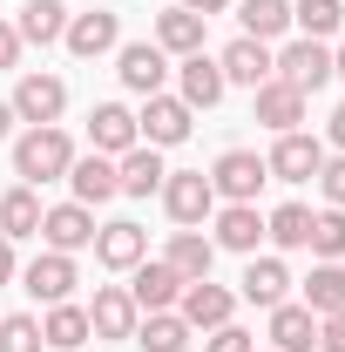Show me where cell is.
I'll list each match as a JSON object with an SVG mask.
<instances>
[{
	"mask_svg": "<svg viewBox=\"0 0 345 352\" xmlns=\"http://www.w3.org/2000/svg\"><path fill=\"white\" fill-rule=\"evenodd\" d=\"M68 163H75V142L61 135V122L27 129L14 142V176H21V183H54V176H68Z\"/></svg>",
	"mask_w": 345,
	"mask_h": 352,
	"instance_id": "6da1fadb",
	"label": "cell"
},
{
	"mask_svg": "<svg viewBox=\"0 0 345 352\" xmlns=\"http://www.w3.org/2000/svg\"><path fill=\"white\" fill-rule=\"evenodd\" d=\"M271 82L298 88V95H318V88L332 82V47L311 41V34H298L285 54H271Z\"/></svg>",
	"mask_w": 345,
	"mask_h": 352,
	"instance_id": "7a4b0ae2",
	"label": "cell"
},
{
	"mask_svg": "<svg viewBox=\"0 0 345 352\" xmlns=\"http://www.w3.org/2000/svg\"><path fill=\"white\" fill-rule=\"evenodd\" d=\"M7 109H14V122L47 129V122H61V109H68V82H61V75H21Z\"/></svg>",
	"mask_w": 345,
	"mask_h": 352,
	"instance_id": "3957f363",
	"label": "cell"
},
{
	"mask_svg": "<svg viewBox=\"0 0 345 352\" xmlns=\"http://www.w3.org/2000/svg\"><path fill=\"white\" fill-rule=\"evenodd\" d=\"M271 183V170H264L258 149H223L210 170V190L216 197H230V204H258V190Z\"/></svg>",
	"mask_w": 345,
	"mask_h": 352,
	"instance_id": "277c9868",
	"label": "cell"
},
{
	"mask_svg": "<svg viewBox=\"0 0 345 352\" xmlns=\"http://www.w3.org/2000/svg\"><path fill=\"white\" fill-rule=\"evenodd\" d=\"M190 116H197V109H183L176 95H142L135 135H142L149 149H176V142H190Z\"/></svg>",
	"mask_w": 345,
	"mask_h": 352,
	"instance_id": "5b68a950",
	"label": "cell"
},
{
	"mask_svg": "<svg viewBox=\"0 0 345 352\" xmlns=\"http://www.w3.org/2000/svg\"><path fill=\"white\" fill-rule=\"evenodd\" d=\"M163 210H170L183 230H197V223L216 210V190H210V176L203 170H176V176H163Z\"/></svg>",
	"mask_w": 345,
	"mask_h": 352,
	"instance_id": "8992f818",
	"label": "cell"
},
{
	"mask_svg": "<svg viewBox=\"0 0 345 352\" xmlns=\"http://www.w3.org/2000/svg\"><path fill=\"white\" fill-rule=\"evenodd\" d=\"M115 75H122L129 95H163V82H170V54H163L156 41H122V47H115Z\"/></svg>",
	"mask_w": 345,
	"mask_h": 352,
	"instance_id": "52a82bcc",
	"label": "cell"
},
{
	"mask_svg": "<svg viewBox=\"0 0 345 352\" xmlns=\"http://www.w3.org/2000/svg\"><path fill=\"white\" fill-rule=\"evenodd\" d=\"M230 311H237V292H223V285H210V278L183 285V298H176V318H183L190 332H216V325H230Z\"/></svg>",
	"mask_w": 345,
	"mask_h": 352,
	"instance_id": "ba28073f",
	"label": "cell"
},
{
	"mask_svg": "<svg viewBox=\"0 0 345 352\" xmlns=\"http://www.w3.org/2000/svg\"><path fill=\"white\" fill-rule=\"evenodd\" d=\"M149 258V230L129 217L115 223H95V264H109V271H135V264Z\"/></svg>",
	"mask_w": 345,
	"mask_h": 352,
	"instance_id": "9c48e42d",
	"label": "cell"
},
{
	"mask_svg": "<svg viewBox=\"0 0 345 352\" xmlns=\"http://www.w3.org/2000/svg\"><path fill=\"white\" fill-rule=\"evenodd\" d=\"M264 170L285 176V183H311V176L325 170V142L304 135V129H291V135H278V149L264 156Z\"/></svg>",
	"mask_w": 345,
	"mask_h": 352,
	"instance_id": "30bf717a",
	"label": "cell"
},
{
	"mask_svg": "<svg viewBox=\"0 0 345 352\" xmlns=\"http://www.w3.org/2000/svg\"><path fill=\"white\" fill-rule=\"evenodd\" d=\"M41 237H47V251H88L95 244V210L88 204H54V210H41Z\"/></svg>",
	"mask_w": 345,
	"mask_h": 352,
	"instance_id": "8fae6325",
	"label": "cell"
},
{
	"mask_svg": "<svg viewBox=\"0 0 345 352\" xmlns=\"http://www.w3.org/2000/svg\"><path fill=\"white\" fill-rule=\"evenodd\" d=\"M88 142H95V156H129L142 135H135V116L122 102H95L88 109Z\"/></svg>",
	"mask_w": 345,
	"mask_h": 352,
	"instance_id": "7c38bea8",
	"label": "cell"
},
{
	"mask_svg": "<svg viewBox=\"0 0 345 352\" xmlns=\"http://www.w3.org/2000/svg\"><path fill=\"white\" fill-rule=\"evenodd\" d=\"M135 298H129V285H102L95 292V305H88V332L95 339H135Z\"/></svg>",
	"mask_w": 345,
	"mask_h": 352,
	"instance_id": "4fadbf2b",
	"label": "cell"
},
{
	"mask_svg": "<svg viewBox=\"0 0 345 352\" xmlns=\"http://www.w3.org/2000/svg\"><path fill=\"white\" fill-rule=\"evenodd\" d=\"M68 54H82V61H95V54H109V47H122V21L109 14V7H95V14H68Z\"/></svg>",
	"mask_w": 345,
	"mask_h": 352,
	"instance_id": "5bb4252c",
	"label": "cell"
},
{
	"mask_svg": "<svg viewBox=\"0 0 345 352\" xmlns=\"http://www.w3.org/2000/svg\"><path fill=\"white\" fill-rule=\"evenodd\" d=\"M223 68H216L210 54H183V68H176V102L183 109H216L223 102Z\"/></svg>",
	"mask_w": 345,
	"mask_h": 352,
	"instance_id": "9a60e30c",
	"label": "cell"
},
{
	"mask_svg": "<svg viewBox=\"0 0 345 352\" xmlns=\"http://www.w3.org/2000/svg\"><path fill=\"white\" fill-rule=\"evenodd\" d=\"M21 285H27V298H41V305H61V298L75 292V258H68V251H41V258L21 271Z\"/></svg>",
	"mask_w": 345,
	"mask_h": 352,
	"instance_id": "2e32d148",
	"label": "cell"
},
{
	"mask_svg": "<svg viewBox=\"0 0 345 352\" xmlns=\"http://www.w3.org/2000/svg\"><path fill=\"white\" fill-rule=\"evenodd\" d=\"M129 298H135V311H176V298H183V278H176L170 264L156 258H142L135 264V278H129Z\"/></svg>",
	"mask_w": 345,
	"mask_h": 352,
	"instance_id": "e0dca14e",
	"label": "cell"
},
{
	"mask_svg": "<svg viewBox=\"0 0 345 352\" xmlns=\"http://www.w3.org/2000/svg\"><path fill=\"white\" fill-rule=\"evenodd\" d=\"M258 237H264V217L258 204H223L216 210V251H237V258H258Z\"/></svg>",
	"mask_w": 345,
	"mask_h": 352,
	"instance_id": "ac0fdd59",
	"label": "cell"
},
{
	"mask_svg": "<svg viewBox=\"0 0 345 352\" xmlns=\"http://www.w3.org/2000/svg\"><path fill=\"white\" fill-rule=\"evenodd\" d=\"M68 183H75V204H88V210L109 204V197H122V183H115V156H95V149L68 163Z\"/></svg>",
	"mask_w": 345,
	"mask_h": 352,
	"instance_id": "d6986e66",
	"label": "cell"
},
{
	"mask_svg": "<svg viewBox=\"0 0 345 352\" xmlns=\"http://www.w3.org/2000/svg\"><path fill=\"white\" fill-rule=\"evenodd\" d=\"M216 68H223V82H237V88H264L271 82V47L251 41V34H237V41L216 54Z\"/></svg>",
	"mask_w": 345,
	"mask_h": 352,
	"instance_id": "ffe728a7",
	"label": "cell"
},
{
	"mask_svg": "<svg viewBox=\"0 0 345 352\" xmlns=\"http://www.w3.org/2000/svg\"><path fill=\"white\" fill-rule=\"evenodd\" d=\"M251 95H258V122L271 135H291L304 122V102H311V95H298V88H285V82H264V88H251Z\"/></svg>",
	"mask_w": 345,
	"mask_h": 352,
	"instance_id": "44dd1931",
	"label": "cell"
},
{
	"mask_svg": "<svg viewBox=\"0 0 345 352\" xmlns=\"http://www.w3.org/2000/svg\"><path fill=\"white\" fill-rule=\"evenodd\" d=\"M318 346V311H304V305H271V352H311Z\"/></svg>",
	"mask_w": 345,
	"mask_h": 352,
	"instance_id": "7402d4cb",
	"label": "cell"
},
{
	"mask_svg": "<svg viewBox=\"0 0 345 352\" xmlns=\"http://www.w3.org/2000/svg\"><path fill=\"white\" fill-rule=\"evenodd\" d=\"M163 149H149V142H135L129 156H122V163H115V183H122V197H156V190H163Z\"/></svg>",
	"mask_w": 345,
	"mask_h": 352,
	"instance_id": "603a6c76",
	"label": "cell"
},
{
	"mask_svg": "<svg viewBox=\"0 0 345 352\" xmlns=\"http://www.w3.org/2000/svg\"><path fill=\"white\" fill-rule=\"evenodd\" d=\"M163 264H170L183 285H197V278H210V264H216V244L203 237V230H176L170 237V251H163Z\"/></svg>",
	"mask_w": 345,
	"mask_h": 352,
	"instance_id": "cb8c5ba5",
	"label": "cell"
},
{
	"mask_svg": "<svg viewBox=\"0 0 345 352\" xmlns=\"http://www.w3.org/2000/svg\"><path fill=\"white\" fill-rule=\"evenodd\" d=\"M95 332H88V305H47V318H41V346H54V352H82Z\"/></svg>",
	"mask_w": 345,
	"mask_h": 352,
	"instance_id": "d4e9b609",
	"label": "cell"
},
{
	"mask_svg": "<svg viewBox=\"0 0 345 352\" xmlns=\"http://www.w3.org/2000/svg\"><path fill=\"white\" fill-rule=\"evenodd\" d=\"M0 237H7V244L41 237V197H34V183H21V190L0 197Z\"/></svg>",
	"mask_w": 345,
	"mask_h": 352,
	"instance_id": "484cf974",
	"label": "cell"
},
{
	"mask_svg": "<svg viewBox=\"0 0 345 352\" xmlns=\"http://www.w3.org/2000/svg\"><path fill=\"white\" fill-rule=\"evenodd\" d=\"M237 285H244V298H251V305L271 311V305H285V292H291V271H285L278 258H251Z\"/></svg>",
	"mask_w": 345,
	"mask_h": 352,
	"instance_id": "4316f807",
	"label": "cell"
},
{
	"mask_svg": "<svg viewBox=\"0 0 345 352\" xmlns=\"http://www.w3.org/2000/svg\"><path fill=\"white\" fill-rule=\"evenodd\" d=\"M156 47L163 54H203V14H190V7L156 14Z\"/></svg>",
	"mask_w": 345,
	"mask_h": 352,
	"instance_id": "83f0119b",
	"label": "cell"
},
{
	"mask_svg": "<svg viewBox=\"0 0 345 352\" xmlns=\"http://www.w3.org/2000/svg\"><path fill=\"white\" fill-rule=\"evenodd\" d=\"M14 34H21V41H34V47L61 41V34H68V7H61V0H27V7H21V21H14Z\"/></svg>",
	"mask_w": 345,
	"mask_h": 352,
	"instance_id": "f1b7e54d",
	"label": "cell"
},
{
	"mask_svg": "<svg viewBox=\"0 0 345 352\" xmlns=\"http://www.w3.org/2000/svg\"><path fill=\"white\" fill-rule=\"evenodd\" d=\"M304 311H318V318H332L345 311V264H311V278H304Z\"/></svg>",
	"mask_w": 345,
	"mask_h": 352,
	"instance_id": "f546056e",
	"label": "cell"
},
{
	"mask_svg": "<svg viewBox=\"0 0 345 352\" xmlns=\"http://www.w3.org/2000/svg\"><path fill=\"white\" fill-rule=\"evenodd\" d=\"M135 346L142 352H183L190 346V325H183L176 311H142V318H135Z\"/></svg>",
	"mask_w": 345,
	"mask_h": 352,
	"instance_id": "4dcf8cb0",
	"label": "cell"
},
{
	"mask_svg": "<svg viewBox=\"0 0 345 352\" xmlns=\"http://www.w3.org/2000/svg\"><path fill=\"white\" fill-rule=\"evenodd\" d=\"M264 237H271L278 251H304V244H311V210H304V204H278V210L264 217Z\"/></svg>",
	"mask_w": 345,
	"mask_h": 352,
	"instance_id": "1f68e13d",
	"label": "cell"
},
{
	"mask_svg": "<svg viewBox=\"0 0 345 352\" xmlns=\"http://www.w3.org/2000/svg\"><path fill=\"white\" fill-rule=\"evenodd\" d=\"M237 21H244V34H251V41H271V34H285V28H291V0H244V7H237Z\"/></svg>",
	"mask_w": 345,
	"mask_h": 352,
	"instance_id": "d6a6232c",
	"label": "cell"
},
{
	"mask_svg": "<svg viewBox=\"0 0 345 352\" xmlns=\"http://www.w3.org/2000/svg\"><path fill=\"white\" fill-rule=\"evenodd\" d=\"M291 21H298L311 41H332V34L345 28V7L339 0H291Z\"/></svg>",
	"mask_w": 345,
	"mask_h": 352,
	"instance_id": "836d02e7",
	"label": "cell"
},
{
	"mask_svg": "<svg viewBox=\"0 0 345 352\" xmlns=\"http://www.w3.org/2000/svg\"><path fill=\"white\" fill-rule=\"evenodd\" d=\"M311 258H325V264H339L345 258V210H318L311 217V244H304Z\"/></svg>",
	"mask_w": 345,
	"mask_h": 352,
	"instance_id": "e575fe53",
	"label": "cell"
},
{
	"mask_svg": "<svg viewBox=\"0 0 345 352\" xmlns=\"http://www.w3.org/2000/svg\"><path fill=\"white\" fill-rule=\"evenodd\" d=\"M0 352H41V318L7 311V318H0Z\"/></svg>",
	"mask_w": 345,
	"mask_h": 352,
	"instance_id": "d590c367",
	"label": "cell"
},
{
	"mask_svg": "<svg viewBox=\"0 0 345 352\" xmlns=\"http://www.w3.org/2000/svg\"><path fill=\"white\" fill-rule=\"evenodd\" d=\"M203 352H258V339H251L244 325H216V332H210V346H203Z\"/></svg>",
	"mask_w": 345,
	"mask_h": 352,
	"instance_id": "8d00e7d4",
	"label": "cell"
},
{
	"mask_svg": "<svg viewBox=\"0 0 345 352\" xmlns=\"http://www.w3.org/2000/svg\"><path fill=\"white\" fill-rule=\"evenodd\" d=\"M318 183H325V204H332V210H345V156H325Z\"/></svg>",
	"mask_w": 345,
	"mask_h": 352,
	"instance_id": "74e56055",
	"label": "cell"
},
{
	"mask_svg": "<svg viewBox=\"0 0 345 352\" xmlns=\"http://www.w3.org/2000/svg\"><path fill=\"white\" fill-rule=\"evenodd\" d=\"M318 352H345V311L318 318Z\"/></svg>",
	"mask_w": 345,
	"mask_h": 352,
	"instance_id": "f35d334b",
	"label": "cell"
},
{
	"mask_svg": "<svg viewBox=\"0 0 345 352\" xmlns=\"http://www.w3.org/2000/svg\"><path fill=\"white\" fill-rule=\"evenodd\" d=\"M21 61V34H14V21H0V68H14Z\"/></svg>",
	"mask_w": 345,
	"mask_h": 352,
	"instance_id": "ab89813d",
	"label": "cell"
},
{
	"mask_svg": "<svg viewBox=\"0 0 345 352\" xmlns=\"http://www.w3.org/2000/svg\"><path fill=\"white\" fill-rule=\"evenodd\" d=\"M325 142H332V149H339V156H345V102H339V109H332V116H325Z\"/></svg>",
	"mask_w": 345,
	"mask_h": 352,
	"instance_id": "60d3db41",
	"label": "cell"
},
{
	"mask_svg": "<svg viewBox=\"0 0 345 352\" xmlns=\"http://www.w3.org/2000/svg\"><path fill=\"white\" fill-rule=\"evenodd\" d=\"M183 7H190V14H203V21H210V14H223V7H230V0H183Z\"/></svg>",
	"mask_w": 345,
	"mask_h": 352,
	"instance_id": "b9f144b4",
	"label": "cell"
},
{
	"mask_svg": "<svg viewBox=\"0 0 345 352\" xmlns=\"http://www.w3.org/2000/svg\"><path fill=\"white\" fill-rule=\"evenodd\" d=\"M14 271H21V264H14V244H7V237H0V285H7V278H14Z\"/></svg>",
	"mask_w": 345,
	"mask_h": 352,
	"instance_id": "7bdbcfd3",
	"label": "cell"
},
{
	"mask_svg": "<svg viewBox=\"0 0 345 352\" xmlns=\"http://www.w3.org/2000/svg\"><path fill=\"white\" fill-rule=\"evenodd\" d=\"M7 129H14V109H7V102H0V142H7Z\"/></svg>",
	"mask_w": 345,
	"mask_h": 352,
	"instance_id": "ee69618b",
	"label": "cell"
},
{
	"mask_svg": "<svg viewBox=\"0 0 345 352\" xmlns=\"http://www.w3.org/2000/svg\"><path fill=\"white\" fill-rule=\"evenodd\" d=\"M332 75H345V47H339V54H332Z\"/></svg>",
	"mask_w": 345,
	"mask_h": 352,
	"instance_id": "f6af8a7d",
	"label": "cell"
}]
</instances>
